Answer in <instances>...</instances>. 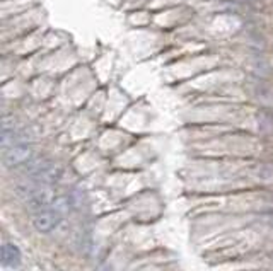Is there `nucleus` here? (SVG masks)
Wrapping results in <instances>:
<instances>
[{
  "instance_id": "4",
  "label": "nucleus",
  "mask_w": 273,
  "mask_h": 271,
  "mask_svg": "<svg viewBox=\"0 0 273 271\" xmlns=\"http://www.w3.org/2000/svg\"><path fill=\"white\" fill-rule=\"evenodd\" d=\"M43 188H46V186L36 183V181H32V179H21V181H17V183L14 184V193L29 202L32 196L40 193Z\"/></svg>"
},
{
  "instance_id": "1",
  "label": "nucleus",
  "mask_w": 273,
  "mask_h": 271,
  "mask_svg": "<svg viewBox=\"0 0 273 271\" xmlns=\"http://www.w3.org/2000/svg\"><path fill=\"white\" fill-rule=\"evenodd\" d=\"M27 176H29V179L46 186L58 179L60 167L50 164V162H36V164H31L27 167Z\"/></svg>"
},
{
  "instance_id": "7",
  "label": "nucleus",
  "mask_w": 273,
  "mask_h": 271,
  "mask_svg": "<svg viewBox=\"0 0 273 271\" xmlns=\"http://www.w3.org/2000/svg\"><path fill=\"white\" fill-rule=\"evenodd\" d=\"M255 174L258 176V179L263 181V183H268V181L273 179V169L270 166H260L255 171Z\"/></svg>"
},
{
  "instance_id": "9",
  "label": "nucleus",
  "mask_w": 273,
  "mask_h": 271,
  "mask_svg": "<svg viewBox=\"0 0 273 271\" xmlns=\"http://www.w3.org/2000/svg\"><path fill=\"white\" fill-rule=\"evenodd\" d=\"M271 259H273V258H271Z\"/></svg>"
},
{
  "instance_id": "2",
  "label": "nucleus",
  "mask_w": 273,
  "mask_h": 271,
  "mask_svg": "<svg viewBox=\"0 0 273 271\" xmlns=\"http://www.w3.org/2000/svg\"><path fill=\"white\" fill-rule=\"evenodd\" d=\"M32 156V148L29 143H19V145H12L6 148L4 152V166L6 167H14V166H21L27 162Z\"/></svg>"
},
{
  "instance_id": "6",
  "label": "nucleus",
  "mask_w": 273,
  "mask_h": 271,
  "mask_svg": "<svg viewBox=\"0 0 273 271\" xmlns=\"http://www.w3.org/2000/svg\"><path fill=\"white\" fill-rule=\"evenodd\" d=\"M51 202V191L48 188H43L38 195H35L32 198L29 200V205L31 208H41L45 205H48Z\"/></svg>"
},
{
  "instance_id": "3",
  "label": "nucleus",
  "mask_w": 273,
  "mask_h": 271,
  "mask_svg": "<svg viewBox=\"0 0 273 271\" xmlns=\"http://www.w3.org/2000/svg\"><path fill=\"white\" fill-rule=\"evenodd\" d=\"M60 220V212L51 208H45L41 212H38L35 215V220H32V225H35L36 230L40 232H50L56 227V223Z\"/></svg>"
},
{
  "instance_id": "8",
  "label": "nucleus",
  "mask_w": 273,
  "mask_h": 271,
  "mask_svg": "<svg viewBox=\"0 0 273 271\" xmlns=\"http://www.w3.org/2000/svg\"><path fill=\"white\" fill-rule=\"evenodd\" d=\"M97 271H113V269H111V266L103 264V266H99V268H97Z\"/></svg>"
},
{
  "instance_id": "5",
  "label": "nucleus",
  "mask_w": 273,
  "mask_h": 271,
  "mask_svg": "<svg viewBox=\"0 0 273 271\" xmlns=\"http://www.w3.org/2000/svg\"><path fill=\"white\" fill-rule=\"evenodd\" d=\"M2 261L6 266H17L21 263V251L14 244H6L2 247Z\"/></svg>"
}]
</instances>
